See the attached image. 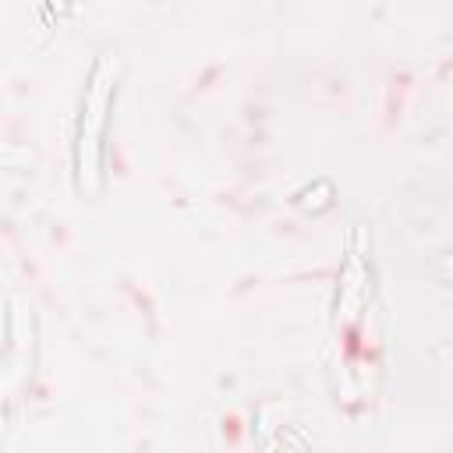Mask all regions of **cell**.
<instances>
[{"label":"cell","mask_w":453,"mask_h":453,"mask_svg":"<svg viewBox=\"0 0 453 453\" xmlns=\"http://www.w3.org/2000/svg\"><path fill=\"white\" fill-rule=\"evenodd\" d=\"M357 244H361V230H354V237H350L347 262H343V276H340V294H336V322H340V326H347V322L357 315L361 301H365V283H361V280H368V265H365Z\"/></svg>","instance_id":"obj_2"},{"label":"cell","mask_w":453,"mask_h":453,"mask_svg":"<svg viewBox=\"0 0 453 453\" xmlns=\"http://www.w3.org/2000/svg\"><path fill=\"white\" fill-rule=\"evenodd\" d=\"M113 78H117V60L103 53L92 64L88 88L81 99V120H78V138H74V173H78V191L96 195L99 191V159H103V127H106V110L113 96Z\"/></svg>","instance_id":"obj_1"},{"label":"cell","mask_w":453,"mask_h":453,"mask_svg":"<svg viewBox=\"0 0 453 453\" xmlns=\"http://www.w3.org/2000/svg\"><path fill=\"white\" fill-rule=\"evenodd\" d=\"M46 4H50V7H53V11H57V14H60V11H64V7H67V0H46Z\"/></svg>","instance_id":"obj_3"}]
</instances>
